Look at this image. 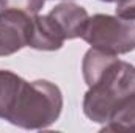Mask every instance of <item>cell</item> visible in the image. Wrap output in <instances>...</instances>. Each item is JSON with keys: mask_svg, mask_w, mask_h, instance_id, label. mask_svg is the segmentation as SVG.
<instances>
[{"mask_svg": "<svg viewBox=\"0 0 135 133\" xmlns=\"http://www.w3.org/2000/svg\"><path fill=\"white\" fill-rule=\"evenodd\" d=\"M46 0H0V11H16L27 16H36Z\"/></svg>", "mask_w": 135, "mask_h": 133, "instance_id": "9", "label": "cell"}, {"mask_svg": "<svg viewBox=\"0 0 135 133\" xmlns=\"http://www.w3.org/2000/svg\"><path fill=\"white\" fill-rule=\"evenodd\" d=\"M102 132H135V94L127 96L116 105Z\"/></svg>", "mask_w": 135, "mask_h": 133, "instance_id": "7", "label": "cell"}, {"mask_svg": "<svg viewBox=\"0 0 135 133\" xmlns=\"http://www.w3.org/2000/svg\"><path fill=\"white\" fill-rule=\"evenodd\" d=\"M61 108L63 97L58 86L46 80L32 83L24 80L6 121L22 129L39 130L52 125Z\"/></svg>", "mask_w": 135, "mask_h": 133, "instance_id": "2", "label": "cell"}, {"mask_svg": "<svg viewBox=\"0 0 135 133\" xmlns=\"http://www.w3.org/2000/svg\"><path fill=\"white\" fill-rule=\"evenodd\" d=\"M24 83V78L19 75L9 72V70H0V117L6 121L16 96Z\"/></svg>", "mask_w": 135, "mask_h": 133, "instance_id": "8", "label": "cell"}, {"mask_svg": "<svg viewBox=\"0 0 135 133\" xmlns=\"http://www.w3.org/2000/svg\"><path fill=\"white\" fill-rule=\"evenodd\" d=\"M116 16L126 21H135V0H116Z\"/></svg>", "mask_w": 135, "mask_h": 133, "instance_id": "10", "label": "cell"}, {"mask_svg": "<svg viewBox=\"0 0 135 133\" xmlns=\"http://www.w3.org/2000/svg\"><path fill=\"white\" fill-rule=\"evenodd\" d=\"M65 42V36L55 21L46 14H36L30 22V33H28V47L38 50H58Z\"/></svg>", "mask_w": 135, "mask_h": 133, "instance_id": "5", "label": "cell"}, {"mask_svg": "<svg viewBox=\"0 0 135 133\" xmlns=\"http://www.w3.org/2000/svg\"><path fill=\"white\" fill-rule=\"evenodd\" d=\"M32 17L16 11H0V57L16 53L28 45Z\"/></svg>", "mask_w": 135, "mask_h": 133, "instance_id": "4", "label": "cell"}, {"mask_svg": "<svg viewBox=\"0 0 135 133\" xmlns=\"http://www.w3.org/2000/svg\"><path fill=\"white\" fill-rule=\"evenodd\" d=\"M102 2H115V0H102Z\"/></svg>", "mask_w": 135, "mask_h": 133, "instance_id": "11", "label": "cell"}, {"mask_svg": "<svg viewBox=\"0 0 135 133\" xmlns=\"http://www.w3.org/2000/svg\"><path fill=\"white\" fill-rule=\"evenodd\" d=\"M49 16L55 21L58 28L65 36V39H74V38H82L83 30L88 22V13L85 8L75 5V3H60L52 11Z\"/></svg>", "mask_w": 135, "mask_h": 133, "instance_id": "6", "label": "cell"}, {"mask_svg": "<svg viewBox=\"0 0 135 133\" xmlns=\"http://www.w3.org/2000/svg\"><path fill=\"white\" fill-rule=\"evenodd\" d=\"M131 94H135V66L115 57L90 85L83 99V111L88 119L105 124L116 105Z\"/></svg>", "mask_w": 135, "mask_h": 133, "instance_id": "1", "label": "cell"}, {"mask_svg": "<svg viewBox=\"0 0 135 133\" xmlns=\"http://www.w3.org/2000/svg\"><path fill=\"white\" fill-rule=\"evenodd\" d=\"M82 38L96 50L123 55L135 49V24L121 17L96 14L88 19Z\"/></svg>", "mask_w": 135, "mask_h": 133, "instance_id": "3", "label": "cell"}]
</instances>
